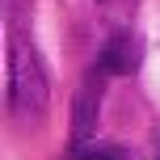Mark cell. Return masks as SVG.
<instances>
[{"label":"cell","instance_id":"6da1fadb","mask_svg":"<svg viewBox=\"0 0 160 160\" xmlns=\"http://www.w3.org/2000/svg\"><path fill=\"white\" fill-rule=\"evenodd\" d=\"M51 105V76L38 59V47L25 34V25H17L13 34V51H8V110L34 127Z\"/></svg>","mask_w":160,"mask_h":160},{"label":"cell","instance_id":"5b68a950","mask_svg":"<svg viewBox=\"0 0 160 160\" xmlns=\"http://www.w3.org/2000/svg\"><path fill=\"white\" fill-rule=\"evenodd\" d=\"M97 4H101L110 17H131L135 13V0H97Z\"/></svg>","mask_w":160,"mask_h":160},{"label":"cell","instance_id":"3957f363","mask_svg":"<svg viewBox=\"0 0 160 160\" xmlns=\"http://www.w3.org/2000/svg\"><path fill=\"white\" fill-rule=\"evenodd\" d=\"M97 110H101V76H88L72 97V143L80 148L97 127Z\"/></svg>","mask_w":160,"mask_h":160},{"label":"cell","instance_id":"277c9868","mask_svg":"<svg viewBox=\"0 0 160 160\" xmlns=\"http://www.w3.org/2000/svg\"><path fill=\"white\" fill-rule=\"evenodd\" d=\"M72 160H122V148H76Z\"/></svg>","mask_w":160,"mask_h":160},{"label":"cell","instance_id":"7a4b0ae2","mask_svg":"<svg viewBox=\"0 0 160 160\" xmlns=\"http://www.w3.org/2000/svg\"><path fill=\"white\" fill-rule=\"evenodd\" d=\"M139 59H143V47L131 30H114L101 47V76H131L139 72Z\"/></svg>","mask_w":160,"mask_h":160},{"label":"cell","instance_id":"8992f818","mask_svg":"<svg viewBox=\"0 0 160 160\" xmlns=\"http://www.w3.org/2000/svg\"><path fill=\"white\" fill-rule=\"evenodd\" d=\"M0 8H4L8 17H25L30 13V0H0Z\"/></svg>","mask_w":160,"mask_h":160}]
</instances>
